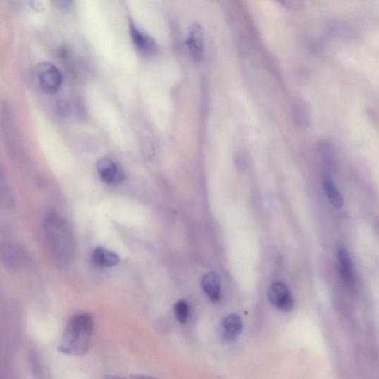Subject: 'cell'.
Segmentation results:
<instances>
[{
    "label": "cell",
    "mask_w": 379,
    "mask_h": 379,
    "mask_svg": "<svg viewBox=\"0 0 379 379\" xmlns=\"http://www.w3.org/2000/svg\"><path fill=\"white\" fill-rule=\"evenodd\" d=\"M94 329V318L90 313L76 314L69 320L58 349L66 355L83 356L90 348Z\"/></svg>",
    "instance_id": "cell-1"
},
{
    "label": "cell",
    "mask_w": 379,
    "mask_h": 379,
    "mask_svg": "<svg viewBox=\"0 0 379 379\" xmlns=\"http://www.w3.org/2000/svg\"><path fill=\"white\" fill-rule=\"evenodd\" d=\"M45 237L49 251L61 265H66L74 257L76 244L74 235L63 218L49 215L45 222Z\"/></svg>",
    "instance_id": "cell-2"
},
{
    "label": "cell",
    "mask_w": 379,
    "mask_h": 379,
    "mask_svg": "<svg viewBox=\"0 0 379 379\" xmlns=\"http://www.w3.org/2000/svg\"><path fill=\"white\" fill-rule=\"evenodd\" d=\"M36 78L41 89L49 94L59 91L63 83L62 73L50 63H39L35 70Z\"/></svg>",
    "instance_id": "cell-3"
},
{
    "label": "cell",
    "mask_w": 379,
    "mask_h": 379,
    "mask_svg": "<svg viewBox=\"0 0 379 379\" xmlns=\"http://www.w3.org/2000/svg\"><path fill=\"white\" fill-rule=\"evenodd\" d=\"M268 298L272 304L277 309L290 312L294 306V299L287 286L280 282H276L269 287Z\"/></svg>",
    "instance_id": "cell-4"
},
{
    "label": "cell",
    "mask_w": 379,
    "mask_h": 379,
    "mask_svg": "<svg viewBox=\"0 0 379 379\" xmlns=\"http://www.w3.org/2000/svg\"><path fill=\"white\" fill-rule=\"evenodd\" d=\"M186 46L190 55L195 62L203 59L205 51V37L199 23H194L190 27L186 39Z\"/></svg>",
    "instance_id": "cell-5"
},
{
    "label": "cell",
    "mask_w": 379,
    "mask_h": 379,
    "mask_svg": "<svg viewBox=\"0 0 379 379\" xmlns=\"http://www.w3.org/2000/svg\"><path fill=\"white\" fill-rule=\"evenodd\" d=\"M129 32L131 40L139 54L143 56H151L156 54L157 46L152 37L142 31L132 22H130Z\"/></svg>",
    "instance_id": "cell-6"
},
{
    "label": "cell",
    "mask_w": 379,
    "mask_h": 379,
    "mask_svg": "<svg viewBox=\"0 0 379 379\" xmlns=\"http://www.w3.org/2000/svg\"><path fill=\"white\" fill-rule=\"evenodd\" d=\"M97 170L101 180L110 185H119L125 179L123 170L108 157L100 158L98 160Z\"/></svg>",
    "instance_id": "cell-7"
},
{
    "label": "cell",
    "mask_w": 379,
    "mask_h": 379,
    "mask_svg": "<svg viewBox=\"0 0 379 379\" xmlns=\"http://www.w3.org/2000/svg\"><path fill=\"white\" fill-rule=\"evenodd\" d=\"M342 279L347 286L352 288L355 285V275L351 256L344 247H340L337 251Z\"/></svg>",
    "instance_id": "cell-8"
},
{
    "label": "cell",
    "mask_w": 379,
    "mask_h": 379,
    "mask_svg": "<svg viewBox=\"0 0 379 379\" xmlns=\"http://www.w3.org/2000/svg\"><path fill=\"white\" fill-rule=\"evenodd\" d=\"M92 260L93 264L100 268H109L118 266L119 255L104 247H97L94 250Z\"/></svg>",
    "instance_id": "cell-9"
},
{
    "label": "cell",
    "mask_w": 379,
    "mask_h": 379,
    "mask_svg": "<svg viewBox=\"0 0 379 379\" xmlns=\"http://www.w3.org/2000/svg\"><path fill=\"white\" fill-rule=\"evenodd\" d=\"M243 330L241 318L237 314H230L223 319L222 325L223 338L228 342L235 341Z\"/></svg>",
    "instance_id": "cell-10"
},
{
    "label": "cell",
    "mask_w": 379,
    "mask_h": 379,
    "mask_svg": "<svg viewBox=\"0 0 379 379\" xmlns=\"http://www.w3.org/2000/svg\"><path fill=\"white\" fill-rule=\"evenodd\" d=\"M201 287L212 302H216L220 299L221 279L217 273L210 272L204 275L201 280Z\"/></svg>",
    "instance_id": "cell-11"
},
{
    "label": "cell",
    "mask_w": 379,
    "mask_h": 379,
    "mask_svg": "<svg viewBox=\"0 0 379 379\" xmlns=\"http://www.w3.org/2000/svg\"><path fill=\"white\" fill-rule=\"evenodd\" d=\"M323 187L331 205L338 209L342 208L344 204L343 197L330 178L324 180Z\"/></svg>",
    "instance_id": "cell-12"
},
{
    "label": "cell",
    "mask_w": 379,
    "mask_h": 379,
    "mask_svg": "<svg viewBox=\"0 0 379 379\" xmlns=\"http://www.w3.org/2000/svg\"><path fill=\"white\" fill-rule=\"evenodd\" d=\"M174 313L176 315L179 323L185 325L187 323L189 315V307L187 303L184 300H180L174 306Z\"/></svg>",
    "instance_id": "cell-13"
},
{
    "label": "cell",
    "mask_w": 379,
    "mask_h": 379,
    "mask_svg": "<svg viewBox=\"0 0 379 379\" xmlns=\"http://www.w3.org/2000/svg\"><path fill=\"white\" fill-rule=\"evenodd\" d=\"M286 8L294 11L301 10L304 5V0H276Z\"/></svg>",
    "instance_id": "cell-14"
},
{
    "label": "cell",
    "mask_w": 379,
    "mask_h": 379,
    "mask_svg": "<svg viewBox=\"0 0 379 379\" xmlns=\"http://www.w3.org/2000/svg\"><path fill=\"white\" fill-rule=\"evenodd\" d=\"M57 1H59V2L61 1V4H67L70 1V0H57Z\"/></svg>",
    "instance_id": "cell-15"
}]
</instances>
